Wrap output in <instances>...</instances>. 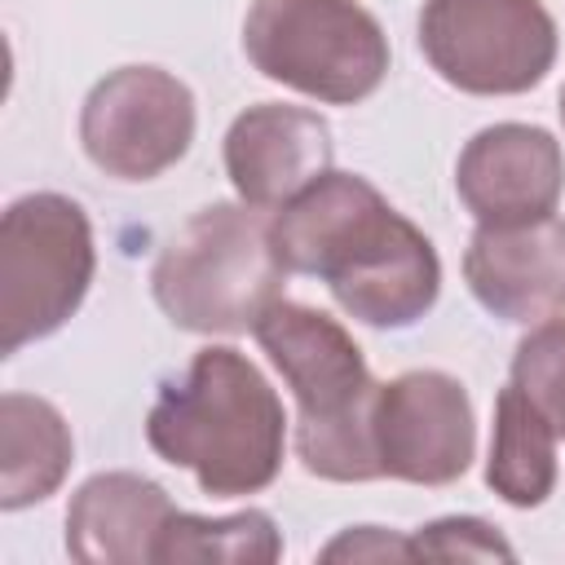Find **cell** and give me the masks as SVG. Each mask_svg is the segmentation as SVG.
Instances as JSON below:
<instances>
[{
  "instance_id": "obj_9",
  "label": "cell",
  "mask_w": 565,
  "mask_h": 565,
  "mask_svg": "<svg viewBox=\"0 0 565 565\" xmlns=\"http://www.w3.org/2000/svg\"><path fill=\"white\" fill-rule=\"evenodd\" d=\"M477 446L472 402L455 375L406 371L380 384L375 455L380 472L415 486H450L468 472Z\"/></svg>"
},
{
  "instance_id": "obj_4",
  "label": "cell",
  "mask_w": 565,
  "mask_h": 565,
  "mask_svg": "<svg viewBox=\"0 0 565 565\" xmlns=\"http://www.w3.org/2000/svg\"><path fill=\"white\" fill-rule=\"evenodd\" d=\"M282 256L274 221L252 203H212L194 212L154 260L159 309L185 331L238 335L282 300Z\"/></svg>"
},
{
  "instance_id": "obj_19",
  "label": "cell",
  "mask_w": 565,
  "mask_h": 565,
  "mask_svg": "<svg viewBox=\"0 0 565 565\" xmlns=\"http://www.w3.org/2000/svg\"><path fill=\"white\" fill-rule=\"evenodd\" d=\"M322 561H415V556H411V539L375 530V525H358L331 539L322 547Z\"/></svg>"
},
{
  "instance_id": "obj_7",
  "label": "cell",
  "mask_w": 565,
  "mask_h": 565,
  "mask_svg": "<svg viewBox=\"0 0 565 565\" xmlns=\"http://www.w3.org/2000/svg\"><path fill=\"white\" fill-rule=\"evenodd\" d=\"M419 49L459 93L503 97L534 88L556 62V22L543 0H428Z\"/></svg>"
},
{
  "instance_id": "obj_12",
  "label": "cell",
  "mask_w": 565,
  "mask_h": 565,
  "mask_svg": "<svg viewBox=\"0 0 565 565\" xmlns=\"http://www.w3.org/2000/svg\"><path fill=\"white\" fill-rule=\"evenodd\" d=\"M472 296L503 322H543L565 309V221L481 225L463 256Z\"/></svg>"
},
{
  "instance_id": "obj_5",
  "label": "cell",
  "mask_w": 565,
  "mask_h": 565,
  "mask_svg": "<svg viewBox=\"0 0 565 565\" xmlns=\"http://www.w3.org/2000/svg\"><path fill=\"white\" fill-rule=\"evenodd\" d=\"M252 66L318 102H362L388 75V40L358 0H252L243 22Z\"/></svg>"
},
{
  "instance_id": "obj_6",
  "label": "cell",
  "mask_w": 565,
  "mask_h": 565,
  "mask_svg": "<svg viewBox=\"0 0 565 565\" xmlns=\"http://www.w3.org/2000/svg\"><path fill=\"white\" fill-rule=\"evenodd\" d=\"M93 282V230L79 203L26 194L0 221V353L57 331Z\"/></svg>"
},
{
  "instance_id": "obj_11",
  "label": "cell",
  "mask_w": 565,
  "mask_h": 565,
  "mask_svg": "<svg viewBox=\"0 0 565 565\" xmlns=\"http://www.w3.org/2000/svg\"><path fill=\"white\" fill-rule=\"evenodd\" d=\"M225 172L243 203L282 207L331 172V128L305 106L260 102L230 124Z\"/></svg>"
},
{
  "instance_id": "obj_14",
  "label": "cell",
  "mask_w": 565,
  "mask_h": 565,
  "mask_svg": "<svg viewBox=\"0 0 565 565\" xmlns=\"http://www.w3.org/2000/svg\"><path fill=\"white\" fill-rule=\"evenodd\" d=\"M71 428L44 397L4 393L0 402V508L18 512L49 499L71 468Z\"/></svg>"
},
{
  "instance_id": "obj_2",
  "label": "cell",
  "mask_w": 565,
  "mask_h": 565,
  "mask_svg": "<svg viewBox=\"0 0 565 565\" xmlns=\"http://www.w3.org/2000/svg\"><path fill=\"white\" fill-rule=\"evenodd\" d=\"M146 441L207 494H256L282 468V402L243 353L203 349L150 406Z\"/></svg>"
},
{
  "instance_id": "obj_20",
  "label": "cell",
  "mask_w": 565,
  "mask_h": 565,
  "mask_svg": "<svg viewBox=\"0 0 565 565\" xmlns=\"http://www.w3.org/2000/svg\"><path fill=\"white\" fill-rule=\"evenodd\" d=\"M561 124H565V88H561Z\"/></svg>"
},
{
  "instance_id": "obj_13",
  "label": "cell",
  "mask_w": 565,
  "mask_h": 565,
  "mask_svg": "<svg viewBox=\"0 0 565 565\" xmlns=\"http://www.w3.org/2000/svg\"><path fill=\"white\" fill-rule=\"evenodd\" d=\"M163 486L137 472H97L66 512V552L79 565H146L172 516Z\"/></svg>"
},
{
  "instance_id": "obj_17",
  "label": "cell",
  "mask_w": 565,
  "mask_h": 565,
  "mask_svg": "<svg viewBox=\"0 0 565 565\" xmlns=\"http://www.w3.org/2000/svg\"><path fill=\"white\" fill-rule=\"evenodd\" d=\"M512 384L543 411V419L565 437V318L534 327L512 358Z\"/></svg>"
},
{
  "instance_id": "obj_15",
  "label": "cell",
  "mask_w": 565,
  "mask_h": 565,
  "mask_svg": "<svg viewBox=\"0 0 565 565\" xmlns=\"http://www.w3.org/2000/svg\"><path fill=\"white\" fill-rule=\"evenodd\" d=\"M486 481L512 508H539L556 486V428L516 384L503 388L494 406Z\"/></svg>"
},
{
  "instance_id": "obj_3",
  "label": "cell",
  "mask_w": 565,
  "mask_h": 565,
  "mask_svg": "<svg viewBox=\"0 0 565 565\" xmlns=\"http://www.w3.org/2000/svg\"><path fill=\"white\" fill-rule=\"evenodd\" d=\"M252 331L296 393L300 463L327 481L384 477L375 455L380 384L371 380L353 335L335 318L296 300H274Z\"/></svg>"
},
{
  "instance_id": "obj_16",
  "label": "cell",
  "mask_w": 565,
  "mask_h": 565,
  "mask_svg": "<svg viewBox=\"0 0 565 565\" xmlns=\"http://www.w3.org/2000/svg\"><path fill=\"white\" fill-rule=\"evenodd\" d=\"M282 556V539L274 530V521L256 508L238 512V516H190V512H172L159 543H154V561L159 565H269Z\"/></svg>"
},
{
  "instance_id": "obj_10",
  "label": "cell",
  "mask_w": 565,
  "mask_h": 565,
  "mask_svg": "<svg viewBox=\"0 0 565 565\" xmlns=\"http://www.w3.org/2000/svg\"><path fill=\"white\" fill-rule=\"evenodd\" d=\"M455 185L481 225H525L552 216L565 190V154L543 128L494 124L463 146Z\"/></svg>"
},
{
  "instance_id": "obj_1",
  "label": "cell",
  "mask_w": 565,
  "mask_h": 565,
  "mask_svg": "<svg viewBox=\"0 0 565 565\" xmlns=\"http://www.w3.org/2000/svg\"><path fill=\"white\" fill-rule=\"evenodd\" d=\"M274 247L287 269L327 278L335 305L366 327H411L441 287L424 230L353 172H327L282 203Z\"/></svg>"
},
{
  "instance_id": "obj_18",
  "label": "cell",
  "mask_w": 565,
  "mask_h": 565,
  "mask_svg": "<svg viewBox=\"0 0 565 565\" xmlns=\"http://www.w3.org/2000/svg\"><path fill=\"white\" fill-rule=\"evenodd\" d=\"M415 561H512V547L477 516H446L411 534Z\"/></svg>"
},
{
  "instance_id": "obj_8",
  "label": "cell",
  "mask_w": 565,
  "mask_h": 565,
  "mask_svg": "<svg viewBox=\"0 0 565 565\" xmlns=\"http://www.w3.org/2000/svg\"><path fill=\"white\" fill-rule=\"evenodd\" d=\"M79 141L102 172L119 181H150L190 150L194 97L159 66L110 71L84 102Z\"/></svg>"
}]
</instances>
